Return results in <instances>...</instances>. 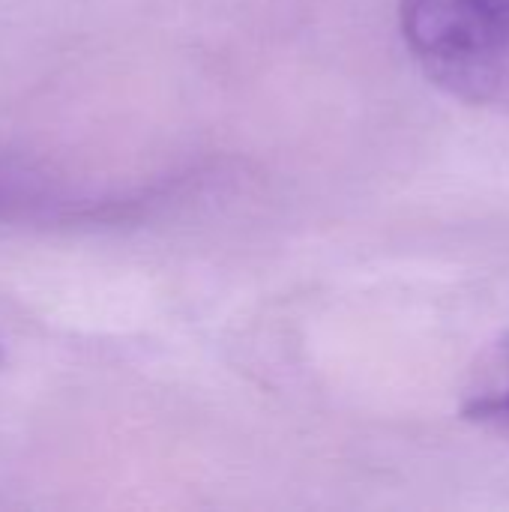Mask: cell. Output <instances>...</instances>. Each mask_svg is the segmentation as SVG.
Returning a JSON list of instances; mask_svg holds the SVG:
<instances>
[{"label": "cell", "mask_w": 509, "mask_h": 512, "mask_svg": "<svg viewBox=\"0 0 509 512\" xmlns=\"http://www.w3.org/2000/svg\"><path fill=\"white\" fill-rule=\"evenodd\" d=\"M462 417L495 432H509V336L477 366L462 402Z\"/></svg>", "instance_id": "7a4b0ae2"}, {"label": "cell", "mask_w": 509, "mask_h": 512, "mask_svg": "<svg viewBox=\"0 0 509 512\" xmlns=\"http://www.w3.org/2000/svg\"><path fill=\"white\" fill-rule=\"evenodd\" d=\"M399 24L441 90L509 114V0H402Z\"/></svg>", "instance_id": "6da1fadb"}]
</instances>
